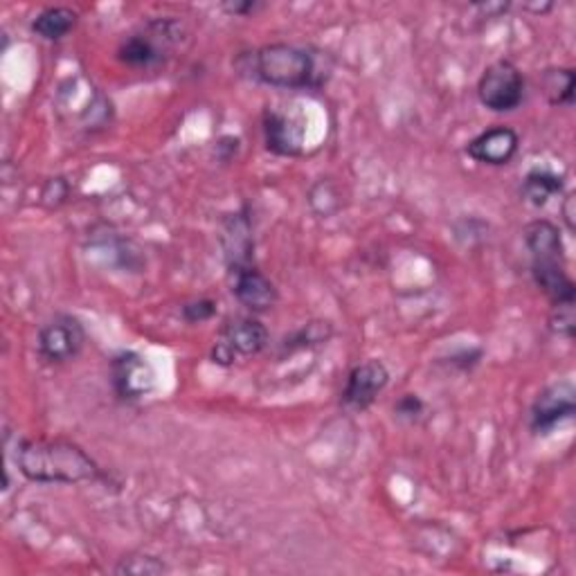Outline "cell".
<instances>
[{
  "label": "cell",
  "instance_id": "cell-1",
  "mask_svg": "<svg viewBox=\"0 0 576 576\" xmlns=\"http://www.w3.org/2000/svg\"><path fill=\"white\" fill-rule=\"evenodd\" d=\"M17 464L36 485H79L99 478L97 461L66 439H25L19 444Z\"/></svg>",
  "mask_w": 576,
  "mask_h": 576
},
{
  "label": "cell",
  "instance_id": "cell-2",
  "mask_svg": "<svg viewBox=\"0 0 576 576\" xmlns=\"http://www.w3.org/2000/svg\"><path fill=\"white\" fill-rule=\"evenodd\" d=\"M250 70L261 84L286 90L318 88L325 79L316 55L308 47L293 43H271L254 50Z\"/></svg>",
  "mask_w": 576,
  "mask_h": 576
},
{
  "label": "cell",
  "instance_id": "cell-3",
  "mask_svg": "<svg viewBox=\"0 0 576 576\" xmlns=\"http://www.w3.org/2000/svg\"><path fill=\"white\" fill-rule=\"evenodd\" d=\"M181 36V25L174 21L149 23L142 32L131 34L118 50V59L131 68H155L165 64L170 50Z\"/></svg>",
  "mask_w": 576,
  "mask_h": 576
},
{
  "label": "cell",
  "instance_id": "cell-4",
  "mask_svg": "<svg viewBox=\"0 0 576 576\" xmlns=\"http://www.w3.org/2000/svg\"><path fill=\"white\" fill-rule=\"evenodd\" d=\"M267 347H269V329L264 327V323L250 316H241L228 320L221 327L219 338L213 347V360L228 368V365H232L235 360L257 356Z\"/></svg>",
  "mask_w": 576,
  "mask_h": 576
},
{
  "label": "cell",
  "instance_id": "cell-5",
  "mask_svg": "<svg viewBox=\"0 0 576 576\" xmlns=\"http://www.w3.org/2000/svg\"><path fill=\"white\" fill-rule=\"evenodd\" d=\"M478 97L487 109L496 113L515 111L525 99V77L515 64L500 59L482 73L478 81Z\"/></svg>",
  "mask_w": 576,
  "mask_h": 576
},
{
  "label": "cell",
  "instance_id": "cell-6",
  "mask_svg": "<svg viewBox=\"0 0 576 576\" xmlns=\"http://www.w3.org/2000/svg\"><path fill=\"white\" fill-rule=\"evenodd\" d=\"M86 345V332L81 323L68 313L45 323L39 332V351L50 362H66L79 356Z\"/></svg>",
  "mask_w": 576,
  "mask_h": 576
},
{
  "label": "cell",
  "instance_id": "cell-7",
  "mask_svg": "<svg viewBox=\"0 0 576 576\" xmlns=\"http://www.w3.org/2000/svg\"><path fill=\"white\" fill-rule=\"evenodd\" d=\"M388 383H390V372L381 360L358 362L347 374L340 401L351 412H365L388 388Z\"/></svg>",
  "mask_w": 576,
  "mask_h": 576
},
{
  "label": "cell",
  "instance_id": "cell-8",
  "mask_svg": "<svg viewBox=\"0 0 576 576\" xmlns=\"http://www.w3.org/2000/svg\"><path fill=\"white\" fill-rule=\"evenodd\" d=\"M574 410H576L574 385L567 381L550 385L547 390H543L536 396V401L532 405V414H530L532 433L550 435L561 424L569 422V419L574 416Z\"/></svg>",
  "mask_w": 576,
  "mask_h": 576
},
{
  "label": "cell",
  "instance_id": "cell-9",
  "mask_svg": "<svg viewBox=\"0 0 576 576\" xmlns=\"http://www.w3.org/2000/svg\"><path fill=\"white\" fill-rule=\"evenodd\" d=\"M111 381L120 399L138 401L151 394L155 385V372L146 358L135 351H122L111 362Z\"/></svg>",
  "mask_w": 576,
  "mask_h": 576
},
{
  "label": "cell",
  "instance_id": "cell-10",
  "mask_svg": "<svg viewBox=\"0 0 576 576\" xmlns=\"http://www.w3.org/2000/svg\"><path fill=\"white\" fill-rule=\"evenodd\" d=\"M520 138L511 127L498 124L480 135H476L466 144L468 159H474L480 165H491V167H502L513 161V155L518 153Z\"/></svg>",
  "mask_w": 576,
  "mask_h": 576
},
{
  "label": "cell",
  "instance_id": "cell-11",
  "mask_svg": "<svg viewBox=\"0 0 576 576\" xmlns=\"http://www.w3.org/2000/svg\"><path fill=\"white\" fill-rule=\"evenodd\" d=\"M221 243L226 252V261L230 273L243 271L252 264V250H254V239H252V224L246 217V213L228 215L224 219V230H221Z\"/></svg>",
  "mask_w": 576,
  "mask_h": 576
},
{
  "label": "cell",
  "instance_id": "cell-12",
  "mask_svg": "<svg viewBox=\"0 0 576 576\" xmlns=\"http://www.w3.org/2000/svg\"><path fill=\"white\" fill-rule=\"evenodd\" d=\"M235 284L232 293L239 300L241 306H246L252 313H264L271 311L278 304V289L275 284L261 273L257 267H248L243 271L232 273Z\"/></svg>",
  "mask_w": 576,
  "mask_h": 576
},
{
  "label": "cell",
  "instance_id": "cell-13",
  "mask_svg": "<svg viewBox=\"0 0 576 576\" xmlns=\"http://www.w3.org/2000/svg\"><path fill=\"white\" fill-rule=\"evenodd\" d=\"M532 278L554 306H574L576 286L565 273V261L536 259L532 261Z\"/></svg>",
  "mask_w": 576,
  "mask_h": 576
},
{
  "label": "cell",
  "instance_id": "cell-14",
  "mask_svg": "<svg viewBox=\"0 0 576 576\" xmlns=\"http://www.w3.org/2000/svg\"><path fill=\"white\" fill-rule=\"evenodd\" d=\"M267 146L278 155H297L302 149V129L284 113L267 111L264 116Z\"/></svg>",
  "mask_w": 576,
  "mask_h": 576
},
{
  "label": "cell",
  "instance_id": "cell-15",
  "mask_svg": "<svg viewBox=\"0 0 576 576\" xmlns=\"http://www.w3.org/2000/svg\"><path fill=\"white\" fill-rule=\"evenodd\" d=\"M522 239H525V246L532 254V261H536V259L565 261L563 239H561L558 228L552 221H545V219L532 221L525 228V232H522Z\"/></svg>",
  "mask_w": 576,
  "mask_h": 576
},
{
  "label": "cell",
  "instance_id": "cell-16",
  "mask_svg": "<svg viewBox=\"0 0 576 576\" xmlns=\"http://www.w3.org/2000/svg\"><path fill=\"white\" fill-rule=\"evenodd\" d=\"M563 187H565V178L547 167H536L532 170L525 181H522V198H525L530 205L534 207H543L547 205L550 198L563 194Z\"/></svg>",
  "mask_w": 576,
  "mask_h": 576
},
{
  "label": "cell",
  "instance_id": "cell-17",
  "mask_svg": "<svg viewBox=\"0 0 576 576\" xmlns=\"http://www.w3.org/2000/svg\"><path fill=\"white\" fill-rule=\"evenodd\" d=\"M77 19H79V14L70 8H62V6L45 8L32 21V32H36L45 41H59L68 32H73V28L77 25Z\"/></svg>",
  "mask_w": 576,
  "mask_h": 576
},
{
  "label": "cell",
  "instance_id": "cell-18",
  "mask_svg": "<svg viewBox=\"0 0 576 576\" xmlns=\"http://www.w3.org/2000/svg\"><path fill=\"white\" fill-rule=\"evenodd\" d=\"M543 88L554 107H572L576 75L572 68H550L543 73Z\"/></svg>",
  "mask_w": 576,
  "mask_h": 576
},
{
  "label": "cell",
  "instance_id": "cell-19",
  "mask_svg": "<svg viewBox=\"0 0 576 576\" xmlns=\"http://www.w3.org/2000/svg\"><path fill=\"white\" fill-rule=\"evenodd\" d=\"M308 205L313 207V213L320 217H332L340 209V192L332 181H320L311 187L308 192Z\"/></svg>",
  "mask_w": 576,
  "mask_h": 576
},
{
  "label": "cell",
  "instance_id": "cell-20",
  "mask_svg": "<svg viewBox=\"0 0 576 576\" xmlns=\"http://www.w3.org/2000/svg\"><path fill=\"white\" fill-rule=\"evenodd\" d=\"M165 572H167V565L161 558L146 556V554L122 558L120 565L116 567V574H135V576H159Z\"/></svg>",
  "mask_w": 576,
  "mask_h": 576
},
{
  "label": "cell",
  "instance_id": "cell-21",
  "mask_svg": "<svg viewBox=\"0 0 576 576\" xmlns=\"http://www.w3.org/2000/svg\"><path fill=\"white\" fill-rule=\"evenodd\" d=\"M215 313H217V302H213V300H194L183 306V318L192 325L209 320Z\"/></svg>",
  "mask_w": 576,
  "mask_h": 576
},
{
  "label": "cell",
  "instance_id": "cell-22",
  "mask_svg": "<svg viewBox=\"0 0 576 576\" xmlns=\"http://www.w3.org/2000/svg\"><path fill=\"white\" fill-rule=\"evenodd\" d=\"M70 194V185L64 181V178H50L43 187V194H41V200L47 205V207H57L62 205Z\"/></svg>",
  "mask_w": 576,
  "mask_h": 576
},
{
  "label": "cell",
  "instance_id": "cell-23",
  "mask_svg": "<svg viewBox=\"0 0 576 576\" xmlns=\"http://www.w3.org/2000/svg\"><path fill=\"white\" fill-rule=\"evenodd\" d=\"M394 412L399 419H407V422H416L424 414V401L416 394H403L399 403L394 405Z\"/></svg>",
  "mask_w": 576,
  "mask_h": 576
},
{
  "label": "cell",
  "instance_id": "cell-24",
  "mask_svg": "<svg viewBox=\"0 0 576 576\" xmlns=\"http://www.w3.org/2000/svg\"><path fill=\"white\" fill-rule=\"evenodd\" d=\"M221 8H224V12H228L232 17H250L259 10H264V6L257 3V0H243V3L241 0H235V3H224Z\"/></svg>",
  "mask_w": 576,
  "mask_h": 576
},
{
  "label": "cell",
  "instance_id": "cell-25",
  "mask_svg": "<svg viewBox=\"0 0 576 576\" xmlns=\"http://www.w3.org/2000/svg\"><path fill=\"white\" fill-rule=\"evenodd\" d=\"M572 205H574V196H567L565 205H563V219H565L569 232H574V209H572Z\"/></svg>",
  "mask_w": 576,
  "mask_h": 576
}]
</instances>
